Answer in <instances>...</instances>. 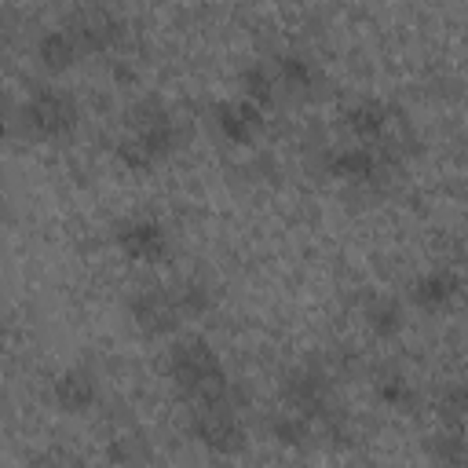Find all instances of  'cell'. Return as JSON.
<instances>
[{
  "instance_id": "cell-1",
  "label": "cell",
  "mask_w": 468,
  "mask_h": 468,
  "mask_svg": "<svg viewBox=\"0 0 468 468\" xmlns=\"http://www.w3.org/2000/svg\"><path fill=\"white\" fill-rule=\"evenodd\" d=\"M168 377L179 384V391H186L197 406H219V410H234V388L223 373L219 355L212 351V344L190 336L179 340L168 351Z\"/></svg>"
},
{
  "instance_id": "cell-2",
  "label": "cell",
  "mask_w": 468,
  "mask_h": 468,
  "mask_svg": "<svg viewBox=\"0 0 468 468\" xmlns=\"http://www.w3.org/2000/svg\"><path fill=\"white\" fill-rule=\"evenodd\" d=\"M132 135L124 143H117V161L132 172H146L154 168L157 161H165L176 143H179V132L172 124V113L157 102V99H146V102H135L132 113Z\"/></svg>"
},
{
  "instance_id": "cell-3",
  "label": "cell",
  "mask_w": 468,
  "mask_h": 468,
  "mask_svg": "<svg viewBox=\"0 0 468 468\" xmlns=\"http://www.w3.org/2000/svg\"><path fill=\"white\" fill-rule=\"evenodd\" d=\"M26 124L44 139H62L77 124V102L69 91L40 84L26 102Z\"/></svg>"
},
{
  "instance_id": "cell-4",
  "label": "cell",
  "mask_w": 468,
  "mask_h": 468,
  "mask_svg": "<svg viewBox=\"0 0 468 468\" xmlns=\"http://www.w3.org/2000/svg\"><path fill=\"white\" fill-rule=\"evenodd\" d=\"M282 395L289 402L292 413L314 420V417H325L333 406H329V377L318 369V366H296L285 373L282 380Z\"/></svg>"
},
{
  "instance_id": "cell-5",
  "label": "cell",
  "mask_w": 468,
  "mask_h": 468,
  "mask_svg": "<svg viewBox=\"0 0 468 468\" xmlns=\"http://www.w3.org/2000/svg\"><path fill=\"white\" fill-rule=\"evenodd\" d=\"M194 435L201 439V446H208L219 457L241 453L245 450V424L234 417V410H219V406H197L194 410Z\"/></svg>"
},
{
  "instance_id": "cell-6",
  "label": "cell",
  "mask_w": 468,
  "mask_h": 468,
  "mask_svg": "<svg viewBox=\"0 0 468 468\" xmlns=\"http://www.w3.org/2000/svg\"><path fill=\"white\" fill-rule=\"evenodd\" d=\"M66 33L77 40L80 51H110L124 33V22L110 7H80Z\"/></svg>"
},
{
  "instance_id": "cell-7",
  "label": "cell",
  "mask_w": 468,
  "mask_h": 468,
  "mask_svg": "<svg viewBox=\"0 0 468 468\" xmlns=\"http://www.w3.org/2000/svg\"><path fill=\"white\" fill-rule=\"evenodd\" d=\"M117 245H121V252H124L128 260H135V263H154V260L165 256L168 234H165V227H161L157 219L135 216V219H128V223L117 227Z\"/></svg>"
},
{
  "instance_id": "cell-8",
  "label": "cell",
  "mask_w": 468,
  "mask_h": 468,
  "mask_svg": "<svg viewBox=\"0 0 468 468\" xmlns=\"http://www.w3.org/2000/svg\"><path fill=\"white\" fill-rule=\"evenodd\" d=\"M128 311H132L135 325L146 329V333H172L179 325V318H183L176 311V300H172L168 289H139L132 296Z\"/></svg>"
},
{
  "instance_id": "cell-9",
  "label": "cell",
  "mask_w": 468,
  "mask_h": 468,
  "mask_svg": "<svg viewBox=\"0 0 468 468\" xmlns=\"http://www.w3.org/2000/svg\"><path fill=\"white\" fill-rule=\"evenodd\" d=\"M216 128L223 132L227 143L245 146V143H252L256 132L263 128V110L252 106V102H245V99H238V102H219V106H216Z\"/></svg>"
},
{
  "instance_id": "cell-10",
  "label": "cell",
  "mask_w": 468,
  "mask_h": 468,
  "mask_svg": "<svg viewBox=\"0 0 468 468\" xmlns=\"http://www.w3.org/2000/svg\"><path fill=\"white\" fill-rule=\"evenodd\" d=\"M461 292V274L453 267H435L428 274H420L410 289V300L420 307V311H439L446 303H453Z\"/></svg>"
},
{
  "instance_id": "cell-11",
  "label": "cell",
  "mask_w": 468,
  "mask_h": 468,
  "mask_svg": "<svg viewBox=\"0 0 468 468\" xmlns=\"http://www.w3.org/2000/svg\"><path fill=\"white\" fill-rule=\"evenodd\" d=\"M325 168L336 179L366 183V179H377V172L384 168V161H380V154L373 146H340V150H333L325 157Z\"/></svg>"
},
{
  "instance_id": "cell-12",
  "label": "cell",
  "mask_w": 468,
  "mask_h": 468,
  "mask_svg": "<svg viewBox=\"0 0 468 468\" xmlns=\"http://www.w3.org/2000/svg\"><path fill=\"white\" fill-rule=\"evenodd\" d=\"M51 395H55V402H58L66 413H84V410L95 402V395H99L95 373L84 369V366H73V369H66L62 377H55Z\"/></svg>"
},
{
  "instance_id": "cell-13",
  "label": "cell",
  "mask_w": 468,
  "mask_h": 468,
  "mask_svg": "<svg viewBox=\"0 0 468 468\" xmlns=\"http://www.w3.org/2000/svg\"><path fill=\"white\" fill-rule=\"evenodd\" d=\"M77 55H80V48H77V40H73L66 29H48V33L37 40V58H40L44 69H51V73L69 69V66L77 62Z\"/></svg>"
},
{
  "instance_id": "cell-14",
  "label": "cell",
  "mask_w": 468,
  "mask_h": 468,
  "mask_svg": "<svg viewBox=\"0 0 468 468\" xmlns=\"http://www.w3.org/2000/svg\"><path fill=\"white\" fill-rule=\"evenodd\" d=\"M366 322H369V333L380 336V340L399 336L402 325H406V307H402V300H395V296H373V300L366 303Z\"/></svg>"
},
{
  "instance_id": "cell-15",
  "label": "cell",
  "mask_w": 468,
  "mask_h": 468,
  "mask_svg": "<svg viewBox=\"0 0 468 468\" xmlns=\"http://www.w3.org/2000/svg\"><path fill=\"white\" fill-rule=\"evenodd\" d=\"M344 121H347V128H351L358 139H380L384 128H388V106L366 99V102H355V106L344 113Z\"/></svg>"
},
{
  "instance_id": "cell-16",
  "label": "cell",
  "mask_w": 468,
  "mask_h": 468,
  "mask_svg": "<svg viewBox=\"0 0 468 468\" xmlns=\"http://www.w3.org/2000/svg\"><path fill=\"white\" fill-rule=\"evenodd\" d=\"M314 77H318V69H314V62H311L307 55L289 51V55L278 58V80H282L289 91H307V88L314 84Z\"/></svg>"
},
{
  "instance_id": "cell-17",
  "label": "cell",
  "mask_w": 468,
  "mask_h": 468,
  "mask_svg": "<svg viewBox=\"0 0 468 468\" xmlns=\"http://www.w3.org/2000/svg\"><path fill=\"white\" fill-rule=\"evenodd\" d=\"M241 99L260 106V110L274 99V77H271V69L263 62H252V66L241 69Z\"/></svg>"
},
{
  "instance_id": "cell-18",
  "label": "cell",
  "mask_w": 468,
  "mask_h": 468,
  "mask_svg": "<svg viewBox=\"0 0 468 468\" xmlns=\"http://www.w3.org/2000/svg\"><path fill=\"white\" fill-rule=\"evenodd\" d=\"M172 300H176V311L183 318H194V314H205L212 307V292L205 282H179L176 289H168Z\"/></svg>"
},
{
  "instance_id": "cell-19",
  "label": "cell",
  "mask_w": 468,
  "mask_h": 468,
  "mask_svg": "<svg viewBox=\"0 0 468 468\" xmlns=\"http://www.w3.org/2000/svg\"><path fill=\"white\" fill-rule=\"evenodd\" d=\"M271 435H274L282 446H303V442L311 439V420L300 417V413H292V410H285V413H278V417L271 420Z\"/></svg>"
},
{
  "instance_id": "cell-20",
  "label": "cell",
  "mask_w": 468,
  "mask_h": 468,
  "mask_svg": "<svg viewBox=\"0 0 468 468\" xmlns=\"http://www.w3.org/2000/svg\"><path fill=\"white\" fill-rule=\"evenodd\" d=\"M377 395H380V402L391 406V410L413 406V388H410V380H402V377H384V380H377Z\"/></svg>"
},
{
  "instance_id": "cell-21",
  "label": "cell",
  "mask_w": 468,
  "mask_h": 468,
  "mask_svg": "<svg viewBox=\"0 0 468 468\" xmlns=\"http://www.w3.org/2000/svg\"><path fill=\"white\" fill-rule=\"evenodd\" d=\"M439 442H435V457L442 461V464H450V468H461V461H464V439H461V428H453L450 435H435Z\"/></svg>"
},
{
  "instance_id": "cell-22",
  "label": "cell",
  "mask_w": 468,
  "mask_h": 468,
  "mask_svg": "<svg viewBox=\"0 0 468 468\" xmlns=\"http://www.w3.org/2000/svg\"><path fill=\"white\" fill-rule=\"evenodd\" d=\"M7 135V121H4V110H0V139Z\"/></svg>"
},
{
  "instance_id": "cell-23",
  "label": "cell",
  "mask_w": 468,
  "mask_h": 468,
  "mask_svg": "<svg viewBox=\"0 0 468 468\" xmlns=\"http://www.w3.org/2000/svg\"><path fill=\"white\" fill-rule=\"evenodd\" d=\"M4 344H7V329H4V322H0V351H4Z\"/></svg>"
}]
</instances>
